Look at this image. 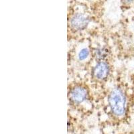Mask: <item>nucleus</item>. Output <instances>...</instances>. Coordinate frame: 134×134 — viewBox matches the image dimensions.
I'll return each instance as SVG.
<instances>
[{
	"mask_svg": "<svg viewBox=\"0 0 134 134\" xmlns=\"http://www.w3.org/2000/svg\"><path fill=\"white\" fill-rule=\"evenodd\" d=\"M109 104L111 109L115 115L121 116L125 111V97L120 88H114L109 97Z\"/></svg>",
	"mask_w": 134,
	"mask_h": 134,
	"instance_id": "nucleus-1",
	"label": "nucleus"
},
{
	"mask_svg": "<svg viewBox=\"0 0 134 134\" xmlns=\"http://www.w3.org/2000/svg\"><path fill=\"white\" fill-rule=\"evenodd\" d=\"M89 22V19L85 15L82 14H77L74 15L71 19L70 24L72 26L77 30H82L85 29Z\"/></svg>",
	"mask_w": 134,
	"mask_h": 134,
	"instance_id": "nucleus-2",
	"label": "nucleus"
},
{
	"mask_svg": "<svg viewBox=\"0 0 134 134\" xmlns=\"http://www.w3.org/2000/svg\"><path fill=\"white\" fill-rule=\"evenodd\" d=\"M109 72V67L105 62L98 63L93 69V74L98 79H104L107 78Z\"/></svg>",
	"mask_w": 134,
	"mask_h": 134,
	"instance_id": "nucleus-3",
	"label": "nucleus"
},
{
	"mask_svg": "<svg viewBox=\"0 0 134 134\" xmlns=\"http://www.w3.org/2000/svg\"><path fill=\"white\" fill-rule=\"evenodd\" d=\"M87 97V91L81 87L74 88L70 92V98L75 103H80L85 100Z\"/></svg>",
	"mask_w": 134,
	"mask_h": 134,
	"instance_id": "nucleus-4",
	"label": "nucleus"
},
{
	"mask_svg": "<svg viewBox=\"0 0 134 134\" xmlns=\"http://www.w3.org/2000/svg\"><path fill=\"white\" fill-rule=\"evenodd\" d=\"M88 54H89V52L88 49L83 48L81 50V52L79 54V58L81 60H83L88 57Z\"/></svg>",
	"mask_w": 134,
	"mask_h": 134,
	"instance_id": "nucleus-5",
	"label": "nucleus"
},
{
	"mask_svg": "<svg viewBox=\"0 0 134 134\" xmlns=\"http://www.w3.org/2000/svg\"><path fill=\"white\" fill-rule=\"evenodd\" d=\"M106 56V52H105V50L103 49H100V50H98L97 51V58H102L105 57Z\"/></svg>",
	"mask_w": 134,
	"mask_h": 134,
	"instance_id": "nucleus-6",
	"label": "nucleus"
}]
</instances>
